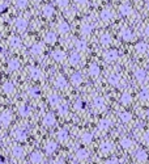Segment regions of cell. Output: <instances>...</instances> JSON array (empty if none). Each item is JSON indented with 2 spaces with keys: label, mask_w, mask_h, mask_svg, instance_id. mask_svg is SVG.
Returning <instances> with one entry per match:
<instances>
[{
  "label": "cell",
  "mask_w": 149,
  "mask_h": 164,
  "mask_svg": "<svg viewBox=\"0 0 149 164\" xmlns=\"http://www.w3.org/2000/svg\"><path fill=\"white\" fill-rule=\"evenodd\" d=\"M147 118H148V120H149V109L147 110Z\"/></svg>",
  "instance_id": "cell-55"
},
{
  "label": "cell",
  "mask_w": 149,
  "mask_h": 164,
  "mask_svg": "<svg viewBox=\"0 0 149 164\" xmlns=\"http://www.w3.org/2000/svg\"><path fill=\"white\" fill-rule=\"evenodd\" d=\"M131 101H132V96L128 92L123 93L122 97H120V103H122L123 105H128V104H131Z\"/></svg>",
  "instance_id": "cell-34"
},
{
  "label": "cell",
  "mask_w": 149,
  "mask_h": 164,
  "mask_svg": "<svg viewBox=\"0 0 149 164\" xmlns=\"http://www.w3.org/2000/svg\"><path fill=\"white\" fill-rule=\"evenodd\" d=\"M135 78H136V80L137 81H144L145 79H147V71L145 70H143V68H139V70H136L135 71Z\"/></svg>",
  "instance_id": "cell-12"
},
{
  "label": "cell",
  "mask_w": 149,
  "mask_h": 164,
  "mask_svg": "<svg viewBox=\"0 0 149 164\" xmlns=\"http://www.w3.org/2000/svg\"><path fill=\"white\" fill-rule=\"evenodd\" d=\"M100 150L102 154H109V152L112 151V143L109 142V140H103L100 146Z\"/></svg>",
  "instance_id": "cell-5"
},
{
  "label": "cell",
  "mask_w": 149,
  "mask_h": 164,
  "mask_svg": "<svg viewBox=\"0 0 149 164\" xmlns=\"http://www.w3.org/2000/svg\"><path fill=\"white\" fill-rule=\"evenodd\" d=\"M15 25H16V29H17L18 32H24V30L28 28V21H26V20H25V19H21V17H18L17 20H16Z\"/></svg>",
  "instance_id": "cell-4"
},
{
  "label": "cell",
  "mask_w": 149,
  "mask_h": 164,
  "mask_svg": "<svg viewBox=\"0 0 149 164\" xmlns=\"http://www.w3.org/2000/svg\"><path fill=\"white\" fill-rule=\"evenodd\" d=\"M132 118V114L130 112H120L119 113V120L122 121V122H130Z\"/></svg>",
  "instance_id": "cell-32"
},
{
  "label": "cell",
  "mask_w": 149,
  "mask_h": 164,
  "mask_svg": "<svg viewBox=\"0 0 149 164\" xmlns=\"http://www.w3.org/2000/svg\"><path fill=\"white\" fill-rule=\"evenodd\" d=\"M56 148H58V146H56V143L54 140H49V142L46 143V146H44V150H46L47 154H54L56 151Z\"/></svg>",
  "instance_id": "cell-17"
},
{
  "label": "cell",
  "mask_w": 149,
  "mask_h": 164,
  "mask_svg": "<svg viewBox=\"0 0 149 164\" xmlns=\"http://www.w3.org/2000/svg\"><path fill=\"white\" fill-rule=\"evenodd\" d=\"M100 42H101V45L102 46H107V45H110L111 43V37L109 33H102L100 37Z\"/></svg>",
  "instance_id": "cell-18"
},
{
  "label": "cell",
  "mask_w": 149,
  "mask_h": 164,
  "mask_svg": "<svg viewBox=\"0 0 149 164\" xmlns=\"http://www.w3.org/2000/svg\"><path fill=\"white\" fill-rule=\"evenodd\" d=\"M147 50H148V43H145V42H139L136 45V51L139 54H144V53H147Z\"/></svg>",
  "instance_id": "cell-33"
},
{
  "label": "cell",
  "mask_w": 149,
  "mask_h": 164,
  "mask_svg": "<svg viewBox=\"0 0 149 164\" xmlns=\"http://www.w3.org/2000/svg\"><path fill=\"white\" fill-rule=\"evenodd\" d=\"M76 156H77V159H80V160H86L89 158V152L86 151L85 148H80L77 151V154H76Z\"/></svg>",
  "instance_id": "cell-31"
},
{
  "label": "cell",
  "mask_w": 149,
  "mask_h": 164,
  "mask_svg": "<svg viewBox=\"0 0 149 164\" xmlns=\"http://www.w3.org/2000/svg\"><path fill=\"white\" fill-rule=\"evenodd\" d=\"M42 154L39 151H34L32 155H30V162H32L33 164H39L42 162Z\"/></svg>",
  "instance_id": "cell-16"
},
{
  "label": "cell",
  "mask_w": 149,
  "mask_h": 164,
  "mask_svg": "<svg viewBox=\"0 0 149 164\" xmlns=\"http://www.w3.org/2000/svg\"><path fill=\"white\" fill-rule=\"evenodd\" d=\"M29 73H30V78L34 79V80H38V79H41V76H42V72L38 67H30Z\"/></svg>",
  "instance_id": "cell-14"
},
{
  "label": "cell",
  "mask_w": 149,
  "mask_h": 164,
  "mask_svg": "<svg viewBox=\"0 0 149 164\" xmlns=\"http://www.w3.org/2000/svg\"><path fill=\"white\" fill-rule=\"evenodd\" d=\"M144 34L147 36V37H149V25H147V26H145V29H144Z\"/></svg>",
  "instance_id": "cell-53"
},
{
  "label": "cell",
  "mask_w": 149,
  "mask_h": 164,
  "mask_svg": "<svg viewBox=\"0 0 149 164\" xmlns=\"http://www.w3.org/2000/svg\"><path fill=\"white\" fill-rule=\"evenodd\" d=\"M69 0H56V4L59 5V7H67V4H68Z\"/></svg>",
  "instance_id": "cell-48"
},
{
  "label": "cell",
  "mask_w": 149,
  "mask_h": 164,
  "mask_svg": "<svg viewBox=\"0 0 149 164\" xmlns=\"http://www.w3.org/2000/svg\"><path fill=\"white\" fill-rule=\"evenodd\" d=\"M12 121V114L9 112H3L1 116H0V122H1L3 126H8Z\"/></svg>",
  "instance_id": "cell-2"
},
{
  "label": "cell",
  "mask_w": 149,
  "mask_h": 164,
  "mask_svg": "<svg viewBox=\"0 0 149 164\" xmlns=\"http://www.w3.org/2000/svg\"><path fill=\"white\" fill-rule=\"evenodd\" d=\"M18 67H20L18 59H11V61L8 62V68H9L11 71H16V70H18Z\"/></svg>",
  "instance_id": "cell-29"
},
{
  "label": "cell",
  "mask_w": 149,
  "mask_h": 164,
  "mask_svg": "<svg viewBox=\"0 0 149 164\" xmlns=\"http://www.w3.org/2000/svg\"><path fill=\"white\" fill-rule=\"evenodd\" d=\"M72 164H78V163H72Z\"/></svg>",
  "instance_id": "cell-57"
},
{
  "label": "cell",
  "mask_w": 149,
  "mask_h": 164,
  "mask_svg": "<svg viewBox=\"0 0 149 164\" xmlns=\"http://www.w3.org/2000/svg\"><path fill=\"white\" fill-rule=\"evenodd\" d=\"M15 138H16V140H18V142H25L26 140V138H28V134H26V130H24V129H17V130H15Z\"/></svg>",
  "instance_id": "cell-1"
},
{
  "label": "cell",
  "mask_w": 149,
  "mask_h": 164,
  "mask_svg": "<svg viewBox=\"0 0 149 164\" xmlns=\"http://www.w3.org/2000/svg\"><path fill=\"white\" fill-rule=\"evenodd\" d=\"M147 8H148V9H149V0H148V1H147Z\"/></svg>",
  "instance_id": "cell-56"
},
{
  "label": "cell",
  "mask_w": 149,
  "mask_h": 164,
  "mask_svg": "<svg viewBox=\"0 0 149 164\" xmlns=\"http://www.w3.org/2000/svg\"><path fill=\"white\" fill-rule=\"evenodd\" d=\"M105 59H106L107 62H114V61H117V59H118V51H117V50H114V49L107 50V51L105 53Z\"/></svg>",
  "instance_id": "cell-6"
},
{
  "label": "cell",
  "mask_w": 149,
  "mask_h": 164,
  "mask_svg": "<svg viewBox=\"0 0 149 164\" xmlns=\"http://www.w3.org/2000/svg\"><path fill=\"white\" fill-rule=\"evenodd\" d=\"M49 103H50V105L56 106L59 103H60V98H59V96H58V95L52 93V95H50V96H49Z\"/></svg>",
  "instance_id": "cell-36"
},
{
  "label": "cell",
  "mask_w": 149,
  "mask_h": 164,
  "mask_svg": "<svg viewBox=\"0 0 149 164\" xmlns=\"http://www.w3.org/2000/svg\"><path fill=\"white\" fill-rule=\"evenodd\" d=\"M12 154H13V156H15V158H17V159H21V158L24 156L25 151H24V148H22L21 146H15V147H13Z\"/></svg>",
  "instance_id": "cell-24"
},
{
  "label": "cell",
  "mask_w": 149,
  "mask_h": 164,
  "mask_svg": "<svg viewBox=\"0 0 149 164\" xmlns=\"http://www.w3.org/2000/svg\"><path fill=\"white\" fill-rule=\"evenodd\" d=\"M71 81L73 86H80V84L83 83V75H81L80 72H75L71 78Z\"/></svg>",
  "instance_id": "cell-23"
},
{
  "label": "cell",
  "mask_w": 149,
  "mask_h": 164,
  "mask_svg": "<svg viewBox=\"0 0 149 164\" xmlns=\"http://www.w3.org/2000/svg\"><path fill=\"white\" fill-rule=\"evenodd\" d=\"M76 3H77L78 5H84V4H86L88 3V0H75Z\"/></svg>",
  "instance_id": "cell-52"
},
{
  "label": "cell",
  "mask_w": 149,
  "mask_h": 164,
  "mask_svg": "<svg viewBox=\"0 0 149 164\" xmlns=\"http://www.w3.org/2000/svg\"><path fill=\"white\" fill-rule=\"evenodd\" d=\"M119 13L122 16H130L132 13V8L130 4H127V3H124V4H122L119 7Z\"/></svg>",
  "instance_id": "cell-7"
},
{
  "label": "cell",
  "mask_w": 149,
  "mask_h": 164,
  "mask_svg": "<svg viewBox=\"0 0 149 164\" xmlns=\"http://www.w3.org/2000/svg\"><path fill=\"white\" fill-rule=\"evenodd\" d=\"M84 108H85V103H84L83 100H80V98H78V100L75 103V109L76 110H83Z\"/></svg>",
  "instance_id": "cell-45"
},
{
  "label": "cell",
  "mask_w": 149,
  "mask_h": 164,
  "mask_svg": "<svg viewBox=\"0 0 149 164\" xmlns=\"http://www.w3.org/2000/svg\"><path fill=\"white\" fill-rule=\"evenodd\" d=\"M58 30H59V33H61V34H66V33H68V32H69V25L67 24L66 21L59 22V25H58Z\"/></svg>",
  "instance_id": "cell-27"
},
{
  "label": "cell",
  "mask_w": 149,
  "mask_h": 164,
  "mask_svg": "<svg viewBox=\"0 0 149 164\" xmlns=\"http://www.w3.org/2000/svg\"><path fill=\"white\" fill-rule=\"evenodd\" d=\"M120 81V78L119 75H117V73H111L110 76H109V83L111 84V86H118Z\"/></svg>",
  "instance_id": "cell-37"
},
{
  "label": "cell",
  "mask_w": 149,
  "mask_h": 164,
  "mask_svg": "<svg viewBox=\"0 0 149 164\" xmlns=\"http://www.w3.org/2000/svg\"><path fill=\"white\" fill-rule=\"evenodd\" d=\"M52 58H54L56 62H63L64 59H66V53L61 51V50H56V51L52 53Z\"/></svg>",
  "instance_id": "cell-25"
},
{
  "label": "cell",
  "mask_w": 149,
  "mask_h": 164,
  "mask_svg": "<svg viewBox=\"0 0 149 164\" xmlns=\"http://www.w3.org/2000/svg\"><path fill=\"white\" fill-rule=\"evenodd\" d=\"M93 106L97 110H103L106 106V103H105V98L103 97H95L93 100Z\"/></svg>",
  "instance_id": "cell-3"
},
{
  "label": "cell",
  "mask_w": 149,
  "mask_h": 164,
  "mask_svg": "<svg viewBox=\"0 0 149 164\" xmlns=\"http://www.w3.org/2000/svg\"><path fill=\"white\" fill-rule=\"evenodd\" d=\"M54 12H55V9L51 4H46L43 8H42V13H43L46 17H51V16L54 15Z\"/></svg>",
  "instance_id": "cell-15"
},
{
  "label": "cell",
  "mask_w": 149,
  "mask_h": 164,
  "mask_svg": "<svg viewBox=\"0 0 149 164\" xmlns=\"http://www.w3.org/2000/svg\"><path fill=\"white\" fill-rule=\"evenodd\" d=\"M30 51H32V54L34 55H39L43 53V45L42 43H35L32 46V49H30Z\"/></svg>",
  "instance_id": "cell-26"
},
{
  "label": "cell",
  "mask_w": 149,
  "mask_h": 164,
  "mask_svg": "<svg viewBox=\"0 0 149 164\" xmlns=\"http://www.w3.org/2000/svg\"><path fill=\"white\" fill-rule=\"evenodd\" d=\"M56 138H58V140H60V142H66V140H68V131H67L66 129L59 130L58 134H56Z\"/></svg>",
  "instance_id": "cell-21"
},
{
  "label": "cell",
  "mask_w": 149,
  "mask_h": 164,
  "mask_svg": "<svg viewBox=\"0 0 149 164\" xmlns=\"http://www.w3.org/2000/svg\"><path fill=\"white\" fill-rule=\"evenodd\" d=\"M78 62H80V54L78 53H71V55H69V63L76 66V64H78Z\"/></svg>",
  "instance_id": "cell-35"
},
{
  "label": "cell",
  "mask_w": 149,
  "mask_h": 164,
  "mask_svg": "<svg viewBox=\"0 0 149 164\" xmlns=\"http://www.w3.org/2000/svg\"><path fill=\"white\" fill-rule=\"evenodd\" d=\"M55 123V116L52 113H47L43 118V125L44 126H52Z\"/></svg>",
  "instance_id": "cell-11"
},
{
  "label": "cell",
  "mask_w": 149,
  "mask_h": 164,
  "mask_svg": "<svg viewBox=\"0 0 149 164\" xmlns=\"http://www.w3.org/2000/svg\"><path fill=\"white\" fill-rule=\"evenodd\" d=\"M44 41H46L47 43H54L56 41V34L54 32H49L46 34V37H44Z\"/></svg>",
  "instance_id": "cell-40"
},
{
  "label": "cell",
  "mask_w": 149,
  "mask_h": 164,
  "mask_svg": "<svg viewBox=\"0 0 149 164\" xmlns=\"http://www.w3.org/2000/svg\"><path fill=\"white\" fill-rule=\"evenodd\" d=\"M148 67H149V61H148Z\"/></svg>",
  "instance_id": "cell-58"
},
{
  "label": "cell",
  "mask_w": 149,
  "mask_h": 164,
  "mask_svg": "<svg viewBox=\"0 0 149 164\" xmlns=\"http://www.w3.org/2000/svg\"><path fill=\"white\" fill-rule=\"evenodd\" d=\"M93 140V134L92 133H84L81 135V142L83 143H90Z\"/></svg>",
  "instance_id": "cell-39"
},
{
  "label": "cell",
  "mask_w": 149,
  "mask_h": 164,
  "mask_svg": "<svg viewBox=\"0 0 149 164\" xmlns=\"http://www.w3.org/2000/svg\"><path fill=\"white\" fill-rule=\"evenodd\" d=\"M111 126V121L107 120V118H103V120L100 121V123H98V129L101 130V131H106V130H109Z\"/></svg>",
  "instance_id": "cell-10"
},
{
  "label": "cell",
  "mask_w": 149,
  "mask_h": 164,
  "mask_svg": "<svg viewBox=\"0 0 149 164\" xmlns=\"http://www.w3.org/2000/svg\"><path fill=\"white\" fill-rule=\"evenodd\" d=\"M3 91L7 93V95H13L15 93V86L11 81H7V83L3 84Z\"/></svg>",
  "instance_id": "cell-19"
},
{
  "label": "cell",
  "mask_w": 149,
  "mask_h": 164,
  "mask_svg": "<svg viewBox=\"0 0 149 164\" xmlns=\"http://www.w3.org/2000/svg\"><path fill=\"white\" fill-rule=\"evenodd\" d=\"M112 12L110 9H103L102 12H101V19L103 20V21H110V20L112 19Z\"/></svg>",
  "instance_id": "cell-30"
},
{
  "label": "cell",
  "mask_w": 149,
  "mask_h": 164,
  "mask_svg": "<svg viewBox=\"0 0 149 164\" xmlns=\"http://www.w3.org/2000/svg\"><path fill=\"white\" fill-rule=\"evenodd\" d=\"M120 37H122V39H124V41H131L133 34H132V32L128 28H123V29L120 30Z\"/></svg>",
  "instance_id": "cell-13"
},
{
  "label": "cell",
  "mask_w": 149,
  "mask_h": 164,
  "mask_svg": "<svg viewBox=\"0 0 149 164\" xmlns=\"http://www.w3.org/2000/svg\"><path fill=\"white\" fill-rule=\"evenodd\" d=\"M132 140L130 139V138H123L122 140H120V146L123 147V148H131L132 147Z\"/></svg>",
  "instance_id": "cell-41"
},
{
  "label": "cell",
  "mask_w": 149,
  "mask_h": 164,
  "mask_svg": "<svg viewBox=\"0 0 149 164\" xmlns=\"http://www.w3.org/2000/svg\"><path fill=\"white\" fill-rule=\"evenodd\" d=\"M55 87L56 88H59V89H64L67 87V80H66V78H64L63 75H59L58 78H56Z\"/></svg>",
  "instance_id": "cell-8"
},
{
  "label": "cell",
  "mask_w": 149,
  "mask_h": 164,
  "mask_svg": "<svg viewBox=\"0 0 149 164\" xmlns=\"http://www.w3.org/2000/svg\"><path fill=\"white\" fill-rule=\"evenodd\" d=\"M5 11H7V3H3L0 5V12H5Z\"/></svg>",
  "instance_id": "cell-51"
},
{
  "label": "cell",
  "mask_w": 149,
  "mask_h": 164,
  "mask_svg": "<svg viewBox=\"0 0 149 164\" xmlns=\"http://www.w3.org/2000/svg\"><path fill=\"white\" fill-rule=\"evenodd\" d=\"M75 45H76V47H77V50H80V51L86 50V42L84 41V39H77Z\"/></svg>",
  "instance_id": "cell-42"
},
{
  "label": "cell",
  "mask_w": 149,
  "mask_h": 164,
  "mask_svg": "<svg viewBox=\"0 0 149 164\" xmlns=\"http://www.w3.org/2000/svg\"><path fill=\"white\" fill-rule=\"evenodd\" d=\"M135 158H136L137 162H145V160L148 159V154L144 150H139V151L135 154Z\"/></svg>",
  "instance_id": "cell-22"
},
{
  "label": "cell",
  "mask_w": 149,
  "mask_h": 164,
  "mask_svg": "<svg viewBox=\"0 0 149 164\" xmlns=\"http://www.w3.org/2000/svg\"><path fill=\"white\" fill-rule=\"evenodd\" d=\"M92 30H93V26L89 24H83L81 25V33H83L84 36H88L92 33Z\"/></svg>",
  "instance_id": "cell-38"
},
{
  "label": "cell",
  "mask_w": 149,
  "mask_h": 164,
  "mask_svg": "<svg viewBox=\"0 0 149 164\" xmlns=\"http://www.w3.org/2000/svg\"><path fill=\"white\" fill-rule=\"evenodd\" d=\"M18 113L22 116V117H29L30 113H32V108H30L29 105H26V104H22V105H20V108H18Z\"/></svg>",
  "instance_id": "cell-9"
},
{
  "label": "cell",
  "mask_w": 149,
  "mask_h": 164,
  "mask_svg": "<svg viewBox=\"0 0 149 164\" xmlns=\"http://www.w3.org/2000/svg\"><path fill=\"white\" fill-rule=\"evenodd\" d=\"M67 112H68V106H67V104H61L60 106H59V114L60 116H66Z\"/></svg>",
  "instance_id": "cell-46"
},
{
  "label": "cell",
  "mask_w": 149,
  "mask_h": 164,
  "mask_svg": "<svg viewBox=\"0 0 149 164\" xmlns=\"http://www.w3.org/2000/svg\"><path fill=\"white\" fill-rule=\"evenodd\" d=\"M105 164H118V160L117 159H109L105 162Z\"/></svg>",
  "instance_id": "cell-50"
},
{
  "label": "cell",
  "mask_w": 149,
  "mask_h": 164,
  "mask_svg": "<svg viewBox=\"0 0 149 164\" xmlns=\"http://www.w3.org/2000/svg\"><path fill=\"white\" fill-rule=\"evenodd\" d=\"M143 140H144V143H149V131H147L144 134V137H143Z\"/></svg>",
  "instance_id": "cell-49"
},
{
  "label": "cell",
  "mask_w": 149,
  "mask_h": 164,
  "mask_svg": "<svg viewBox=\"0 0 149 164\" xmlns=\"http://www.w3.org/2000/svg\"><path fill=\"white\" fill-rule=\"evenodd\" d=\"M9 46L12 47H20L21 46V38L17 36H13L9 38Z\"/></svg>",
  "instance_id": "cell-28"
},
{
  "label": "cell",
  "mask_w": 149,
  "mask_h": 164,
  "mask_svg": "<svg viewBox=\"0 0 149 164\" xmlns=\"http://www.w3.org/2000/svg\"><path fill=\"white\" fill-rule=\"evenodd\" d=\"M139 97L141 98L143 101H148L149 100V91L147 88H143L141 91H140V93H139Z\"/></svg>",
  "instance_id": "cell-43"
},
{
  "label": "cell",
  "mask_w": 149,
  "mask_h": 164,
  "mask_svg": "<svg viewBox=\"0 0 149 164\" xmlns=\"http://www.w3.org/2000/svg\"><path fill=\"white\" fill-rule=\"evenodd\" d=\"M28 95L32 96V97H37V96H39V88L32 87V88H29V91H28Z\"/></svg>",
  "instance_id": "cell-44"
},
{
  "label": "cell",
  "mask_w": 149,
  "mask_h": 164,
  "mask_svg": "<svg viewBox=\"0 0 149 164\" xmlns=\"http://www.w3.org/2000/svg\"><path fill=\"white\" fill-rule=\"evenodd\" d=\"M54 164H64V162H63V160H56Z\"/></svg>",
  "instance_id": "cell-54"
},
{
  "label": "cell",
  "mask_w": 149,
  "mask_h": 164,
  "mask_svg": "<svg viewBox=\"0 0 149 164\" xmlns=\"http://www.w3.org/2000/svg\"><path fill=\"white\" fill-rule=\"evenodd\" d=\"M16 5L18 8H25L28 5V0H16Z\"/></svg>",
  "instance_id": "cell-47"
},
{
  "label": "cell",
  "mask_w": 149,
  "mask_h": 164,
  "mask_svg": "<svg viewBox=\"0 0 149 164\" xmlns=\"http://www.w3.org/2000/svg\"><path fill=\"white\" fill-rule=\"evenodd\" d=\"M88 72H89V75H90L92 78H97V76L100 75V67H98L95 63L90 64V66H89Z\"/></svg>",
  "instance_id": "cell-20"
}]
</instances>
